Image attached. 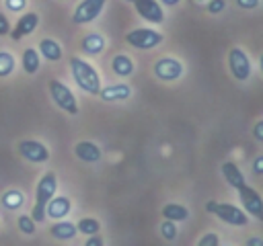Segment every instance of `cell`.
I'll list each match as a JSON object with an SVG mask.
<instances>
[{"mask_svg": "<svg viewBox=\"0 0 263 246\" xmlns=\"http://www.w3.org/2000/svg\"><path fill=\"white\" fill-rule=\"evenodd\" d=\"M125 2H129V4H132V2H134V0H125Z\"/></svg>", "mask_w": 263, "mask_h": 246, "instance_id": "obj_39", "label": "cell"}, {"mask_svg": "<svg viewBox=\"0 0 263 246\" xmlns=\"http://www.w3.org/2000/svg\"><path fill=\"white\" fill-rule=\"evenodd\" d=\"M70 209H72L70 197H66V195H53V197L47 201V205H45V217L64 219V217H68Z\"/></svg>", "mask_w": 263, "mask_h": 246, "instance_id": "obj_15", "label": "cell"}, {"mask_svg": "<svg viewBox=\"0 0 263 246\" xmlns=\"http://www.w3.org/2000/svg\"><path fill=\"white\" fill-rule=\"evenodd\" d=\"M70 72H72V78H74L76 86L82 92H86L90 96H97L99 94V90L103 86L101 74L97 72V68L90 61H86V59H82L78 55H72L70 57Z\"/></svg>", "mask_w": 263, "mask_h": 246, "instance_id": "obj_1", "label": "cell"}, {"mask_svg": "<svg viewBox=\"0 0 263 246\" xmlns=\"http://www.w3.org/2000/svg\"><path fill=\"white\" fill-rule=\"evenodd\" d=\"M253 170H255V174H263V158H261V156L255 158V162H253Z\"/></svg>", "mask_w": 263, "mask_h": 246, "instance_id": "obj_35", "label": "cell"}, {"mask_svg": "<svg viewBox=\"0 0 263 246\" xmlns=\"http://www.w3.org/2000/svg\"><path fill=\"white\" fill-rule=\"evenodd\" d=\"M21 66H23V70H25L27 74H31V76L39 72V68H41V55H39L37 47H27V49L23 51V55H21Z\"/></svg>", "mask_w": 263, "mask_h": 246, "instance_id": "obj_20", "label": "cell"}, {"mask_svg": "<svg viewBox=\"0 0 263 246\" xmlns=\"http://www.w3.org/2000/svg\"><path fill=\"white\" fill-rule=\"evenodd\" d=\"M253 135L257 141H263V121H257L255 127H253Z\"/></svg>", "mask_w": 263, "mask_h": 246, "instance_id": "obj_34", "label": "cell"}, {"mask_svg": "<svg viewBox=\"0 0 263 246\" xmlns=\"http://www.w3.org/2000/svg\"><path fill=\"white\" fill-rule=\"evenodd\" d=\"M220 244V238H218V234H214V232H208V234H203L199 240H197V246H218Z\"/></svg>", "mask_w": 263, "mask_h": 246, "instance_id": "obj_28", "label": "cell"}, {"mask_svg": "<svg viewBox=\"0 0 263 246\" xmlns=\"http://www.w3.org/2000/svg\"><path fill=\"white\" fill-rule=\"evenodd\" d=\"M58 193V176L55 172H45L39 180H37V187H35V205L31 209V217L35 223H41L45 221V205L47 201Z\"/></svg>", "mask_w": 263, "mask_h": 246, "instance_id": "obj_2", "label": "cell"}, {"mask_svg": "<svg viewBox=\"0 0 263 246\" xmlns=\"http://www.w3.org/2000/svg\"><path fill=\"white\" fill-rule=\"evenodd\" d=\"M16 225H18V230L23 232V234H27V236H33L35 234V221H33V217L31 215H27V213H23V215H18L16 217Z\"/></svg>", "mask_w": 263, "mask_h": 246, "instance_id": "obj_27", "label": "cell"}, {"mask_svg": "<svg viewBox=\"0 0 263 246\" xmlns=\"http://www.w3.org/2000/svg\"><path fill=\"white\" fill-rule=\"evenodd\" d=\"M162 217L164 219H171V221H185V219H189V209L185 207V205H181V203H166V205H162Z\"/></svg>", "mask_w": 263, "mask_h": 246, "instance_id": "obj_23", "label": "cell"}, {"mask_svg": "<svg viewBox=\"0 0 263 246\" xmlns=\"http://www.w3.org/2000/svg\"><path fill=\"white\" fill-rule=\"evenodd\" d=\"M49 96L55 102L58 109H62L66 115H78V100L74 96V92L70 90V86H66L60 80H51L49 82Z\"/></svg>", "mask_w": 263, "mask_h": 246, "instance_id": "obj_5", "label": "cell"}, {"mask_svg": "<svg viewBox=\"0 0 263 246\" xmlns=\"http://www.w3.org/2000/svg\"><path fill=\"white\" fill-rule=\"evenodd\" d=\"M138 16L144 18L146 23H152V25H160L164 23V8L158 0H134L132 2Z\"/></svg>", "mask_w": 263, "mask_h": 246, "instance_id": "obj_11", "label": "cell"}, {"mask_svg": "<svg viewBox=\"0 0 263 246\" xmlns=\"http://www.w3.org/2000/svg\"><path fill=\"white\" fill-rule=\"evenodd\" d=\"M37 51L41 57H45L47 61H60L64 55V49L60 45V41H55L53 37H43L37 45Z\"/></svg>", "mask_w": 263, "mask_h": 246, "instance_id": "obj_17", "label": "cell"}, {"mask_svg": "<svg viewBox=\"0 0 263 246\" xmlns=\"http://www.w3.org/2000/svg\"><path fill=\"white\" fill-rule=\"evenodd\" d=\"M236 4H238V8H242V10H255V8H259L261 0H236Z\"/></svg>", "mask_w": 263, "mask_h": 246, "instance_id": "obj_31", "label": "cell"}, {"mask_svg": "<svg viewBox=\"0 0 263 246\" xmlns=\"http://www.w3.org/2000/svg\"><path fill=\"white\" fill-rule=\"evenodd\" d=\"M8 33H10V20L4 12H0V37H4Z\"/></svg>", "mask_w": 263, "mask_h": 246, "instance_id": "obj_32", "label": "cell"}, {"mask_svg": "<svg viewBox=\"0 0 263 246\" xmlns=\"http://www.w3.org/2000/svg\"><path fill=\"white\" fill-rule=\"evenodd\" d=\"M37 27H39V14L37 12H21V16L16 18V25L10 27L8 35L12 41H21L23 37L31 35Z\"/></svg>", "mask_w": 263, "mask_h": 246, "instance_id": "obj_12", "label": "cell"}, {"mask_svg": "<svg viewBox=\"0 0 263 246\" xmlns=\"http://www.w3.org/2000/svg\"><path fill=\"white\" fill-rule=\"evenodd\" d=\"M226 61H228V70L236 82H247L251 78L253 64H251V57L247 55V51L242 47H232L228 51Z\"/></svg>", "mask_w": 263, "mask_h": 246, "instance_id": "obj_6", "label": "cell"}, {"mask_svg": "<svg viewBox=\"0 0 263 246\" xmlns=\"http://www.w3.org/2000/svg\"><path fill=\"white\" fill-rule=\"evenodd\" d=\"M84 246H103V238L99 234H90V236H86Z\"/></svg>", "mask_w": 263, "mask_h": 246, "instance_id": "obj_33", "label": "cell"}, {"mask_svg": "<svg viewBox=\"0 0 263 246\" xmlns=\"http://www.w3.org/2000/svg\"><path fill=\"white\" fill-rule=\"evenodd\" d=\"M238 191V199H240V205H242V211L247 213V215H253L255 219H263V201H261V195H259V191L257 189H253V187H249L247 182L240 187V189H236Z\"/></svg>", "mask_w": 263, "mask_h": 246, "instance_id": "obj_8", "label": "cell"}, {"mask_svg": "<svg viewBox=\"0 0 263 246\" xmlns=\"http://www.w3.org/2000/svg\"><path fill=\"white\" fill-rule=\"evenodd\" d=\"M160 4H164V6H177L181 0H158Z\"/></svg>", "mask_w": 263, "mask_h": 246, "instance_id": "obj_37", "label": "cell"}, {"mask_svg": "<svg viewBox=\"0 0 263 246\" xmlns=\"http://www.w3.org/2000/svg\"><path fill=\"white\" fill-rule=\"evenodd\" d=\"M183 74H185L183 61L173 55H164L154 61V76L160 82H175V80L183 78Z\"/></svg>", "mask_w": 263, "mask_h": 246, "instance_id": "obj_7", "label": "cell"}, {"mask_svg": "<svg viewBox=\"0 0 263 246\" xmlns=\"http://www.w3.org/2000/svg\"><path fill=\"white\" fill-rule=\"evenodd\" d=\"M4 6L8 12H25L27 0H4Z\"/></svg>", "mask_w": 263, "mask_h": 246, "instance_id": "obj_29", "label": "cell"}, {"mask_svg": "<svg viewBox=\"0 0 263 246\" xmlns=\"http://www.w3.org/2000/svg\"><path fill=\"white\" fill-rule=\"evenodd\" d=\"M105 47H107V39L101 33H97V31L86 33L82 37V41H80V49L86 55H101L105 51Z\"/></svg>", "mask_w": 263, "mask_h": 246, "instance_id": "obj_16", "label": "cell"}, {"mask_svg": "<svg viewBox=\"0 0 263 246\" xmlns=\"http://www.w3.org/2000/svg\"><path fill=\"white\" fill-rule=\"evenodd\" d=\"M205 8H208L210 14H220L226 8V0H208L205 2Z\"/></svg>", "mask_w": 263, "mask_h": 246, "instance_id": "obj_30", "label": "cell"}, {"mask_svg": "<svg viewBox=\"0 0 263 246\" xmlns=\"http://www.w3.org/2000/svg\"><path fill=\"white\" fill-rule=\"evenodd\" d=\"M111 70L115 72V76L127 78V76H132V74L136 72V64H134V59H132L129 55L117 53V55H113V59H111Z\"/></svg>", "mask_w": 263, "mask_h": 246, "instance_id": "obj_18", "label": "cell"}, {"mask_svg": "<svg viewBox=\"0 0 263 246\" xmlns=\"http://www.w3.org/2000/svg\"><path fill=\"white\" fill-rule=\"evenodd\" d=\"M132 86L125 84V82H115V84H109V86H101L99 90V98L105 100V102H123L127 98H132Z\"/></svg>", "mask_w": 263, "mask_h": 246, "instance_id": "obj_13", "label": "cell"}, {"mask_svg": "<svg viewBox=\"0 0 263 246\" xmlns=\"http://www.w3.org/2000/svg\"><path fill=\"white\" fill-rule=\"evenodd\" d=\"M107 0H80L72 12V20L76 25H88L97 16H101Z\"/></svg>", "mask_w": 263, "mask_h": 246, "instance_id": "obj_10", "label": "cell"}, {"mask_svg": "<svg viewBox=\"0 0 263 246\" xmlns=\"http://www.w3.org/2000/svg\"><path fill=\"white\" fill-rule=\"evenodd\" d=\"M49 234H51L55 240H72V238L78 234V230H76V223H72V221H68V219L64 217V219H58V221L49 228Z\"/></svg>", "mask_w": 263, "mask_h": 246, "instance_id": "obj_19", "label": "cell"}, {"mask_svg": "<svg viewBox=\"0 0 263 246\" xmlns=\"http://www.w3.org/2000/svg\"><path fill=\"white\" fill-rule=\"evenodd\" d=\"M74 156L84 164H97L103 158V150L99 148V144H95L90 139H82L74 146Z\"/></svg>", "mask_w": 263, "mask_h": 246, "instance_id": "obj_14", "label": "cell"}, {"mask_svg": "<svg viewBox=\"0 0 263 246\" xmlns=\"http://www.w3.org/2000/svg\"><path fill=\"white\" fill-rule=\"evenodd\" d=\"M160 236L166 240V242H173L175 238H177V234H179V230H177V221H171V219H164L162 223H160Z\"/></svg>", "mask_w": 263, "mask_h": 246, "instance_id": "obj_26", "label": "cell"}, {"mask_svg": "<svg viewBox=\"0 0 263 246\" xmlns=\"http://www.w3.org/2000/svg\"><path fill=\"white\" fill-rule=\"evenodd\" d=\"M125 41L134 49L148 51V49L158 47L164 41V35L156 29H150V27H138V29H132L129 33H125Z\"/></svg>", "mask_w": 263, "mask_h": 246, "instance_id": "obj_4", "label": "cell"}, {"mask_svg": "<svg viewBox=\"0 0 263 246\" xmlns=\"http://www.w3.org/2000/svg\"><path fill=\"white\" fill-rule=\"evenodd\" d=\"M16 68V59L10 51H0V78H8Z\"/></svg>", "mask_w": 263, "mask_h": 246, "instance_id": "obj_25", "label": "cell"}, {"mask_svg": "<svg viewBox=\"0 0 263 246\" xmlns=\"http://www.w3.org/2000/svg\"><path fill=\"white\" fill-rule=\"evenodd\" d=\"M0 203H2V207L8 209V211H18V209L25 205V193L18 191V189H8V191L2 193Z\"/></svg>", "mask_w": 263, "mask_h": 246, "instance_id": "obj_22", "label": "cell"}, {"mask_svg": "<svg viewBox=\"0 0 263 246\" xmlns=\"http://www.w3.org/2000/svg\"><path fill=\"white\" fill-rule=\"evenodd\" d=\"M21 158H25L31 164H43L49 160V148L39 139H23L16 146Z\"/></svg>", "mask_w": 263, "mask_h": 246, "instance_id": "obj_9", "label": "cell"}, {"mask_svg": "<svg viewBox=\"0 0 263 246\" xmlns=\"http://www.w3.org/2000/svg\"><path fill=\"white\" fill-rule=\"evenodd\" d=\"M193 2H195V4H205L208 0H193Z\"/></svg>", "mask_w": 263, "mask_h": 246, "instance_id": "obj_38", "label": "cell"}, {"mask_svg": "<svg viewBox=\"0 0 263 246\" xmlns=\"http://www.w3.org/2000/svg\"><path fill=\"white\" fill-rule=\"evenodd\" d=\"M205 211L216 215L220 221L228 223V225H236L242 228L249 223V215L242 211V207H236L232 203H220V201H208L205 203Z\"/></svg>", "mask_w": 263, "mask_h": 246, "instance_id": "obj_3", "label": "cell"}, {"mask_svg": "<svg viewBox=\"0 0 263 246\" xmlns=\"http://www.w3.org/2000/svg\"><path fill=\"white\" fill-rule=\"evenodd\" d=\"M76 230H78V234H82V236L99 234V230H101V221L95 219V217H82V219H78Z\"/></svg>", "mask_w": 263, "mask_h": 246, "instance_id": "obj_24", "label": "cell"}, {"mask_svg": "<svg viewBox=\"0 0 263 246\" xmlns=\"http://www.w3.org/2000/svg\"><path fill=\"white\" fill-rule=\"evenodd\" d=\"M222 176H224V180L232 187V189H240L247 180H245V176H242V172H240V168L234 164V162H224L222 164Z\"/></svg>", "mask_w": 263, "mask_h": 246, "instance_id": "obj_21", "label": "cell"}, {"mask_svg": "<svg viewBox=\"0 0 263 246\" xmlns=\"http://www.w3.org/2000/svg\"><path fill=\"white\" fill-rule=\"evenodd\" d=\"M247 244H249V246H263V240H261V238H249Z\"/></svg>", "mask_w": 263, "mask_h": 246, "instance_id": "obj_36", "label": "cell"}]
</instances>
